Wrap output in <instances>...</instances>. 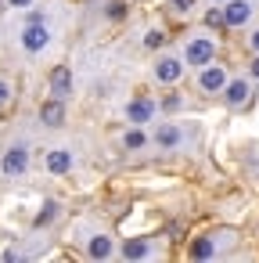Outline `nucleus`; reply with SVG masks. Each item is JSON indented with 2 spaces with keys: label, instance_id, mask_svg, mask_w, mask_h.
<instances>
[{
  "label": "nucleus",
  "instance_id": "obj_1",
  "mask_svg": "<svg viewBox=\"0 0 259 263\" xmlns=\"http://www.w3.org/2000/svg\"><path fill=\"white\" fill-rule=\"evenodd\" d=\"M26 170H29V148L26 144H11L0 155V173L4 177H22Z\"/></svg>",
  "mask_w": 259,
  "mask_h": 263
},
{
  "label": "nucleus",
  "instance_id": "obj_2",
  "mask_svg": "<svg viewBox=\"0 0 259 263\" xmlns=\"http://www.w3.org/2000/svg\"><path fill=\"white\" fill-rule=\"evenodd\" d=\"M47 44H51L47 22H26V29H22V47H26L29 54H40Z\"/></svg>",
  "mask_w": 259,
  "mask_h": 263
},
{
  "label": "nucleus",
  "instance_id": "obj_3",
  "mask_svg": "<svg viewBox=\"0 0 259 263\" xmlns=\"http://www.w3.org/2000/svg\"><path fill=\"white\" fill-rule=\"evenodd\" d=\"M212 58H216V44H212L209 36H194V40L187 44V51H184V62H187V65H198V69L209 65Z\"/></svg>",
  "mask_w": 259,
  "mask_h": 263
},
{
  "label": "nucleus",
  "instance_id": "obj_4",
  "mask_svg": "<svg viewBox=\"0 0 259 263\" xmlns=\"http://www.w3.org/2000/svg\"><path fill=\"white\" fill-rule=\"evenodd\" d=\"M252 18V0H223V22L227 29H237Z\"/></svg>",
  "mask_w": 259,
  "mask_h": 263
},
{
  "label": "nucleus",
  "instance_id": "obj_5",
  "mask_svg": "<svg viewBox=\"0 0 259 263\" xmlns=\"http://www.w3.org/2000/svg\"><path fill=\"white\" fill-rule=\"evenodd\" d=\"M198 87L205 90V94H220L223 87H227V72H223V65H202V72H198Z\"/></svg>",
  "mask_w": 259,
  "mask_h": 263
},
{
  "label": "nucleus",
  "instance_id": "obj_6",
  "mask_svg": "<svg viewBox=\"0 0 259 263\" xmlns=\"http://www.w3.org/2000/svg\"><path fill=\"white\" fill-rule=\"evenodd\" d=\"M184 76V62L176 58V54H162L158 62H155V80L158 83H176Z\"/></svg>",
  "mask_w": 259,
  "mask_h": 263
},
{
  "label": "nucleus",
  "instance_id": "obj_7",
  "mask_svg": "<svg viewBox=\"0 0 259 263\" xmlns=\"http://www.w3.org/2000/svg\"><path fill=\"white\" fill-rule=\"evenodd\" d=\"M248 98H252L248 80H227V87H223V101H227L230 108H245Z\"/></svg>",
  "mask_w": 259,
  "mask_h": 263
},
{
  "label": "nucleus",
  "instance_id": "obj_8",
  "mask_svg": "<svg viewBox=\"0 0 259 263\" xmlns=\"http://www.w3.org/2000/svg\"><path fill=\"white\" fill-rule=\"evenodd\" d=\"M151 116H155V101L151 98H133L130 105H126V119L133 123V126H144V123H151Z\"/></svg>",
  "mask_w": 259,
  "mask_h": 263
},
{
  "label": "nucleus",
  "instance_id": "obj_9",
  "mask_svg": "<svg viewBox=\"0 0 259 263\" xmlns=\"http://www.w3.org/2000/svg\"><path fill=\"white\" fill-rule=\"evenodd\" d=\"M40 123L44 126H62L65 123V98H47L44 105H40Z\"/></svg>",
  "mask_w": 259,
  "mask_h": 263
},
{
  "label": "nucleus",
  "instance_id": "obj_10",
  "mask_svg": "<svg viewBox=\"0 0 259 263\" xmlns=\"http://www.w3.org/2000/svg\"><path fill=\"white\" fill-rule=\"evenodd\" d=\"M180 141H184V134H180V126H176V123H162V126L155 130V144H158L162 152L180 148Z\"/></svg>",
  "mask_w": 259,
  "mask_h": 263
},
{
  "label": "nucleus",
  "instance_id": "obj_11",
  "mask_svg": "<svg viewBox=\"0 0 259 263\" xmlns=\"http://www.w3.org/2000/svg\"><path fill=\"white\" fill-rule=\"evenodd\" d=\"M87 256H90V259H112V256H115V241H112L108 234H94V238L87 241Z\"/></svg>",
  "mask_w": 259,
  "mask_h": 263
},
{
  "label": "nucleus",
  "instance_id": "obj_12",
  "mask_svg": "<svg viewBox=\"0 0 259 263\" xmlns=\"http://www.w3.org/2000/svg\"><path fill=\"white\" fill-rule=\"evenodd\" d=\"M51 94H54V98L72 94V69H69V65H58V69L51 72Z\"/></svg>",
  "mask_w": 259,
  "mask_h": 263
},
{
  "label": "nucleus",
  "instance_id": "obj_13",
  "mask_svg": "<svg viewBox=\"0 0 259 263\" xmlns=\"http://www.w3.org/2000/svg\"><path fill=\"white\" fill-rule=\"evenodd\" d=\"M69 170H72V152H69V148H51V152H47V173H58V177H62V173H69Z\"/></svg>",
  "mask_w": 259,
  "mask_h": 263
},
{
  "label": "nucleus",
  "instance_id": "obj_14",
  "mask_svg": "<svg viewBox=\"0 0 259 263\" xmlns=\"http://www.w3.org/2000/svg\"><path fill=\"white\" fill-rule=\"evenodd\" d=\"M187 256H191V259H212V256H216V241H212L209 234H202V238H194V241L187 245Z\"/></svg>",
  "mask_w": 259,
  "mask_h": 263
},
{
  "label": "nucleus",
  "instance_id": "obj_15",
  "mask_svg": "<svg viewBox=\"0 0 259 263\" xmlns=\"http://www.w3.org/2000/svg\"><path fill=\"white\" fill-rule=\"evenodd\" d=\"M148 256H151L148 238H126L123 241V259H148Z\"/></svg>",
  "mask_w": 259,
  "mask_h": 263
},
{
  "label": "nucleus",
  "instance_id": "obj_16",
  "mask_svg": "<svg viewBox=\"0 0 259 263\" xmlns=\"http://www.w3.org/2000/svg\"><path fill=\"white\" fill-rule=\"evenodd\" d=\"M144 144H148V134H144L141 126H133V130L123 134V148H126V152H141Z\"/></svg>",
  "mask_w": 259,
  "mask_h": 263
},
{
  "label": "nucleus",
  "instance_id": "obj_17",
  "mask_svg": "<svg viewBox=\"0 0 259 263\" xmlns=\"http://www.w3.org/2000/svg\"><path fill=\"white\" fill-rule=\"evenodd\" d=\"M54 216H58V202H44L33 223H36V227H47V223H54Z\"/></svg>",
  "mask_w": 259,
  "mask_h": 263
},
{
  "label": "nucleus",
  "instance_id": "obj_18",
  "mask_svg": "<svg viewBox=\"0 0 259 263\" xmlns=\"http://www.w3.org/2000/svg\"><path fill=\"white\" fill-rule=\"evenodd\" d=\"M205 26H209V29H227V22H223V8H209V11H205Z\"/></svg>",
  "mask_w": 259,
  "mask_h": 263
},
{
  "label": "nucleus",
  "instance_id": "obj_19",
  "mask_svg": "<svg viewBox=\"0 0 259 263\" xmlns=\"http://www.w3.org/2000/svg\"><path fill=\"white\" fill-rule=\"evenodd\" d=\"M144 47H148V51H158V47H166V33H162V29H151V33L144 36Z\"/></svg>",
  "mask_w": 259,
  "mask_h": 263
},
{
  "label": "nucleus",
  "instance_id": "obj_20",
  "mask_svg": "<svg viewBox=\"0 0 259 263\" xmlns=\"http://www.w3.org/2000/svg\"><path fill=\"white\" fill-rule=\"evenodd\" d=\"M11 98H15V87H11L8 80H0V108H8V105H11Z\"/></svg>",
  "mask_w": 259,
  "mask_h": 263
},
{
  "label": "nucleus",
  "instance_id": "obj_21",
  "mask_svg": "<svg viewBox=\"0 0 259 263\" xmlns=\"http://www.w3.org/2000/svg\"><path fill=\"white\" fill-rule=\"evenodd\" d=\"M105 15H108V18H126V4H123V0H112Z\"/></svg>",
  "mask_w": 259,
  "mask_h": 263
},
{
  "label": "nucleus",
  "instance_id": "obj_22",
  "mask_svg": "<svg viewBox=\"0 0 259 263\" xmlns=\"http://www.w3.org/2000/svg\"><path fill=\"white\" fill-rule=\"evenodd\" d=\"M162 108H166V112H176V108H180V98H176V94H169V98L162 101Z\"/></svg>",
  "mask_w": 259,
  "mask_h": 263
},
{
  "label": "nucleus",
  "instance_id": "obj_23",
  "mask_svg": "<svg viewBox=\"0 0 259 263\" xmlns=\"http://www.w3.org/2000/svg\"><path fill=\"white\" fill-rule=\"evenodd\" d=\"M169 4H173L176 11H191V8H194V0H169Z\"/></svg>",
  "mask_w": 259,
  "mask_h": 263
},
{
  "label": "nucleus",
  "instance_id": "obj_24",
  "mask_svg": "<svg viewBox=\"0 0 259 263\" xmlns=\"http://www.w3.org/2000/svg\"><path fill=\"white\" fill-rule=\"evenodd\" d=\"M0 259H8V263H15V259H26V256H22L18 249H8V252H4V256H0Z\"/></svg>",
  "mask_w": 259,
  "mask_h": 263
},
{
  "label": "nucleus",
  "instance_id": "obj_25",
  "mask_svg": "<svg viewBox=\"0 0 259 263\" xmlns=\"http://www.w3.org/2000/svg\"><path fill=\"white\" fill-rule=\"evenodd\" d=\"M8 8H33V0H4Z\"/></svg>",
  "mask_w": 259,
  "mask_h": 263
},
{
  "label": "nucleus",
  "instance_id": "obj_26",
  "mask_svg": "<svg viewBox=\"0 0 259 263\" xmlns=\"http://www.w3.org/2000/svg\"><path fill=\"white\" fill-rule=\"evenodd\" d=\"M248 44H252V51H255V54H259V29H255V33H252V36H248Z\"/></svg>",
  "mask_w": 259,
  "mask_h": 263
},
{
  "label": "nucleus",
  "instance_id": "obj_27",
  "mask_svg": "<svg viewBox=\"0 0 259 263\" xmlns=\"http://www.w3.org/2000/svg\"><path fill=\"white\" fill-rule=\"evenodd\" d=\"M248 69H252V76H255V80H259V54H255V58H252V65H248Z\"/></svg>",
  "mask_w": 259,
  "mask_h": 263
},
{
  "label": "nucleus",
  "instance_id": "obj_28",
  "mask_svg": "<svg viewBox=\"0 0 259 263\" xmlns=\"http://www.w3.org/2000/svg\"><path fill=\"white\" fill-rule=\"evenodd\" d=\"M0 11H4V0H0Z\"/></svg>",
  "mask_w": 259,
  "mask_h": 263
},
{
  "label": "nucleus",
  "instance_id": "obj_29",
  "mask_svg": "<svg viewBox=\"0 0 259 263\" xmlns=\"http://www.w3.org/2000/svg\"><path fill=\"white\" fill-rule=\"evenodd\" d=\"M216 4H223V0H216Z\"/></svg>",
  "mask_w": 259,
  "mask_h": 263
}]
</instances>
